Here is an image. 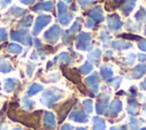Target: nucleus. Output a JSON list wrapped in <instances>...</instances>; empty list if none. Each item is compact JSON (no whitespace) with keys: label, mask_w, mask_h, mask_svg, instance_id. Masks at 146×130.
I'll use <instances>...</instances> for the list:
<instances>
[{"label":"nucleus","mask_w":146,"mask_h":130,"mask_svg":"<svg viewBox=\"0 0 146 130\" xmlns=\"http://www.w3.org/2000/svg\"><path fill=\"white\" fill-rule=\"evenodd\" d=\"M44 123L48 128L50 129H54L55 128V119H54V115L51 113H46V116H44Z\"/></svg>","instance_id":"f257e3e1"},{"label":"nucleus","mask_w":146,"mask_h":130,"mask_svg":"<svg viewBox=\"0 0 146 130\" xmlns=\"http://www.w3.org/2000/svg\"><path fill=\"white\" fill-rule=\"evenodd\" d=\"M105 121L102 120L100 117H95L94 119V129L95 130H105Z\"/></svg>","instance_id":"f03ea898"},{"label":"nucleus","mask_w":146,"mask_h":130,"mask_svg":"<svg viewBox=\"0 0 146 130\" xmlns=\"http://www.w3.org/2000/svg\"><path fill=\"white\" fill-rule=\"evenodd\" d=\"M71 119L78 122H86L88 120V117L86 116V114H83L82 112H75L71 115Z\"/></svg>","instance_id":"7ed1b4c3"},{"label":"nucleus","mask_w":146,"mask_h":130,"mask_svg":"<svg viewBox=\"0 0 146 130\" xmlns=\"http://www.w3.org/2000/svg\"><path fill=\"white\" fill-rule=\"evenodd\" d=\"M111 109H112L114 113L120 112V109H121V103H120L119 100L113 101V104H112V106H111Z\"/></svg>","instance_id":"20e7f679"},{"label":"nucleus","mask_w":146,"mask_h":130,"mask_svg":"<svg viewBox=\"0 0 146 130\" xmlns=\"http://www.w3.org/2000/svg\"><path fill=\"white\" fill-rule=\"evenodd\" d=\"M84 105H86V108L88 109V112H91V101L90 100H86Z\"/></svg>","instance_id":"39448f33"},{"label":"nucleus","mask_w":146,"mask_h":130,"mask_svg":"<svg viewBox=\"0 0 146 130\" xmlns=\"http://www.w3.org/2000/svg\"><path fill=\"white\" fill-rule=\"evenodd\" d=\"M62 130H72V127L71 125H68V124H65L64 127H63V129Z\"/></svg>","instance_id":"423d86ee"},{"label":"nucleus","mask_w":146,"mask_h":130,"mask_svg":"<svg viewBox=\"0 0 146 130\" xmlns=\"http://www.w3.org/2000/svg\"><path fill=\"white\" fill-rule=\"evenodd\" d=\"M111 130H124L123 127H115V128H112Z\"/></svg>","instance_id":"0eeeda50"},{"label":"nucleus","mask_w":146,"mask_h":130,"mask_svg":"<svg viewBox=\"0 0 146 130\" xmlns=\"http://www.w3.org/2000/svg\"><path fill=\"white\" fill-rule=\"evenodd\" d=\"M78 130H86V129H83V128H78Z\"/></svg>","instance_id":"6e6552de"},{"label":"nucleus","mask_w":146,"mask_h":130,"mask_svg":"<svg viewBox=\"0 0 146 130\" xmlns=\"http://www.w3.org/2000/svg\"><path fill=\"white\" fill-rule=\"evenodd\" d=\"M15 130H21V129H19V128H17V129H15Z\"/></svg>","instance_id":"1a4fd4ad"},{"label":"nucleus","mask_w":146,"mask_h":130,"mask_svg":"<svg viewBox=\"0 0 146 130\" xmlns=\"http://www.w3.org/2000/svg\"><path fill=\"white\" fill-rule=\"evenodd\" d=\"M141 130H146V128H145V129H141Z\"/></svg>","instance_id":"9d476101"}]
</instances>
